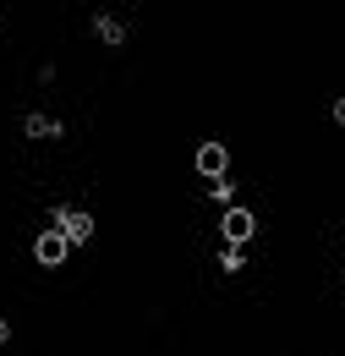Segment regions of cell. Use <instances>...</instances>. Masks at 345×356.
Segmentation results:
<instances>
[{
    "mask_svg": "<svg viewBox=\"0 0 345 356\" xmlns=\"http://www.w3.org/2000/svg\"><path fill=\"white\" fill-rule=\"evenodd\" d=\"M44 230H61L72 247H88L93 236H99V220H93V209L77 203V197H55V203H44Z\"/></svg>",
    "mask_w": 345,
    "mask_h": 356,
    "instance_id": "1",
    "label": "cell"
},
{
    "mask_svg": "<svg viewBox=\"0 0 345 356\" xmlns=\"http://www.w3.org/2000/svg\"><path fill=\"white\" fill-rule=\"evenodd\" d=\"M72 252H77V247H72L61 230H39V236H33V264L39 268H61Z\"/></svg>",
    "mask_w": 345,
    "mask_h": 356,
    "instance_id": "6",
    "label": "cell"
},
{
    "mask_svg": "<svg viewBox=\"0 0 345 356\" xmlns=\"http://www.w3.org/2000/svg\"><path fill=\"white\" fill-rule=\"evenodd\" d=\"M230 165H236V159H230V148H225L219 137L198 143V154H192V170H198L203 181H225V176H230Z\"/></svg>",
    "mask_w": 345,
    "mask_h": 356,
    "instance_id": "4",
    "label": "cell"
},
{
    "mask_svg": "<svg viewBox=\"0 0 345 356\" xmlns=\"http://www.w3.org/2000/svg\"><path fill=\"white\" fill-rule=\"evenodd\" d=\"M219 236H225V241H252V236H258V214H252L247 203L219 209Z\"/></svg>",
    "mask_w": 345,
    "mask_h": 356,
    "instance_id": "5",
    "label": "cell"
},
{
    "mask_svg": "<svg viewBox=\"0 0 345 356\" xmlns=\"http://www.w3.org/2000/svg\"><path fill=\"white\" fill-rule=\"evenodd\" d=\"M17 132L28 137V143H61V137H66V115H61V110H44V104H28V110H22V115H17Z\"/></svg>",
    "mask_w": 345,
    "mask_h": 356,
    "instance_id": "3",
    "label": "cell"
},
{
    "mask_svg": "<svg viewBox=\"0 0 345 356\" xmlns=\"http://www.w3.org/2000/svg\"><path fill=\"white\" fill-rule=\"evenodd\" d=\"M131 28H137V22H131V11L121 6V0L88 11V39H93L99 49H127L131 44Z\"/></svg>",
    "mask_w": 345,
    "mask_h": 356,
    "instance_id": "2",
    "label": "cell"
},
{
    "mask_svg": "<svg viewBox=\"0 0 345 356\" xmlns=\"http://www.w3.org/2000/svg\"><path fill=\"white\" fill-rule=\"evenodd\" d=\"M11 340H17V329H11V318H6V312H0V351H6V346H11Z\"/></svg>",
    "mask_w": 345,
    "mask_h": 356,
    "instance_id": "7",
    "label": "cell"
}]
</instances>
